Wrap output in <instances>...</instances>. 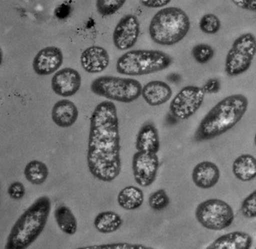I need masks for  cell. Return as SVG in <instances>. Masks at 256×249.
Masks as SVG:
<instances>
[{
	"label": "cell",
	"instance_id": "e575fe53",
	"mask_svg": "<svg viewBox=\"0 0 256 249\" xmlns=\"http://www.w3.org/2000/svg\"><path fill=\"white\" fill-rule=\"evenodd\" d=\"M254 145H256V135H254Z\"/></svg>",
	"mask_w": 256,
	"mask_h": 249
},
{
	"label": "cell",
	"instance_id": "52a82bcc",
	"mask_svg": "<svg viewBox=\"0 0 256 249\" xmlns=\"http://www.w3.org/2000/svg\"><path fill=\"white\" fill-rule=\"evenodd\" d=\"M256 55V37L251 33L242 34L234 41L226 55L224 71L236 77L248 71Z\"/></svg>",
	"mask_w": 256,
	"mask_h": 249
},
{
	"label": "cell",
	"instance_id": "7c38bea8",
	"mask_svg": "<svg viewBox=\"0 0 256 249\" xmlns=\"http://www.w3.org/2000/svg\"><path fill=\"white\" fill-rule=\"evenodd\" d=\"M80 86L82 76L77 70L70 67L58 70L52 77V90L60 97H72L78 92Z\"/></svg>",
	"mask_w": 256,
	"mask_h": 249
},
{
	"label": "cell",
	"instance_id": "9c48e42d",
	"mask_svg": "<svg viewBox=\"0 0 256 249\" xmlns=\"http://www.w3.org/2000/svg\"><path fill=\"white\" fill-rule=\"evenodd\" d=\"M205 93L200 87H184L170 102V113L180 120H187L196 113L203 104Z\"/></svg>",
	"mask_w": 256,
	"mask_h": 249
},
{
	"label": "cell",
	"instance_id": "83f0119b",
	"mask_svg": "<svg viewBox=\"0 0 256 249\" xmlns=\"http://www.w3.org/2000/svg\"><path fill=\"white\" fill-rule=\"evenodd\" d=\"M148 204L152 210L162 211L168 206L170 199L164 189H158L150 195Z\"/></svg>",
	"mask_w": 256,
	"mask_h": 249
},
{
	"label": "cell",
	"instance_id": "7a4b0ae2",
	"mask_svg": "<svg viewBox=\"0 0 256 249\" xmlns=\"http://www.w3.org/2000/svg\"><path fill=\"white\" fill-rule=\"evenodd\" d=\"M248 106V99L242 94L222 99L200 121L194 136L196 140H210L228 131L244 118Z\"/></svg>",
	"mask_w": 256,
	"mask_h": 249
},
{
	"label": "cell",
	"instance_id": "1f68e13d",
	"mask_svg": "<svg viewBox=\"0 0 256 249\" xmlns=\"http://www.w3.org/2000/svg\"><path fill=\"white\" fill-rule=\"evenodd\" d=\"M220 87H221L220 81L216 78H212L206 82L202 88L205 94H212L218 93L220 91Z\"/></svg>",
	"mask_w": 256,
	"mask_h": 249
},
{
	"label": "cell",
	"instance_id": "d4e9b609",
	"mask_svg": "<svg viewBox=\"0 0 256 249\" xmlns=\"http://www.w3.org/2000/svg\"><path fill=\"white\" fill-rule=\"evenodd\" d=\"M126 0H96V10L102 17L113 16L124 7Z\"/></svg>",
	"mask_w": 256,
	"mask_h": 249
},
{
	"label": "cell",
	"instance_id": "8fae6325",
	"mask_svg": "<svg viewBox=\"0 0 256 249\" xmlns=\"http://www.w3.org/2000/svg\"><path fill=\"white\" fill-rule=\"evenodd\" d=\"M140 35V23L134 15H126L121 18L113 33V43L120 51L132 49L137 43Z\"/></svg>",
	"mask_w": 256,
	"mask_h": 249
},
{
	"label": "cell",
	"instance_id": "ac0fdd59",
	"mask_svg": "<svg viewBox=\"0 0 256 249\" xmlns=\"http://www.w3.org/2000/svg\"><path fill=\"white\" fill-rule=\"evenodd\" d=\"M252 243V237L250 234L242 231H233L214 240L208 248L250 249Z\"/></svg>",
	"mask_w": 256,
	"mask_h": 249
},
{
	"label": "cell",
	"instance_id": "8992f818",
	"mask_svg": "<svg viewBox=\"0 0 256 249\" xmlns=\"http://www.w3.org/2000/svg\"><path fill=\"white\" fill-rule=\"evenodd\" d=\"M142 88L136 79L108 76L97 78L90 85L91 91L96 95L122 103L137 100L142 96Z\"/></svg>",
	"mask_w": 256,
	"mask_h": 249
},
{
	"label": "cell",
	"instance_id": "d6a6232c",
	"mask_svg": "<svg viewBox=\"0 0 256 249\" xmlns=\"http://www.w3.org/2000/svg\"><path fill=\"white\" fill-rule=\"evenodd\" d=\"M238 8L256 13V0H232Z\"/></svg>",
	"mask_w": 256,
	"mask_h": 249
},
{
	"label": "cell",
	"instance_id": "4fadbf2b",
	"mask_svg": "<svg viewBox=\"0 0 256 249\" xmlns=\"http://www.w3.org/2000/svg\"><path fill=\"white\" fill-rule=\"evenodd\" d=\"M62 63L64 54L62 50L55 46H49L36 54L32 61V68L38 76H49L58 72Z\"/></svg>",
	"mask_w": 256,
	"mask_h": 249
},
{
	"label": "cell",
	"instance_id": "277c9868",
	"mask_svg": "<svg viewBox=\"0 0 256 249\" xmlns=\"http://www.w3.org/2000/svg\"><path fill=\"white\" fill-rule=\"evenodd\" d=\"M190 18L178 7H166L154 15L149 26L151 40L163 46H172L182 41L190 32Z\"/></svg>",
	"mask_w": 256,
	"mask_h": 249
},
{
	"label": "cell",
	"instance_id": "4dcf8cb0",
	"mask_svg": "<svg viewBox=\"0 0 256 249\" xmlns=\"http://www.w3.org/2000/svg\"><path fill=\"white\" fill-rule=\"evenodd\" d=\"M7 192H8V196L12 199L14 200H20L24 196L26 190H25L23 183L20 182V181H14L10 184Z\"/></svg>",
	"mask_w": 256,
	"mask_h": 249
},
{
	"label": "cell",
	"instance_id": "5b68a950",
	"mask_svg": "<svg viewBox=\"0 0 256 249\" xmlns=\"http://www.w3.org/2000/svg\"><path fill=\"white\" fill-rule=\"evenodd\" d=\"M172 63V57L162 51L133 50L119 58L116 69L124 76H145L166 70Z\"/></svg>",
	"mask_w": 256,
	"mask_h": 249
},
{
	"label": "cell",
	"instance_id": "f1b7e54d",
	"mask_svg": "<svg viewBox=\"0 0 256 249\" xmlns=\"http://www.w3.org/2000/svg\"><path fill=\"white\" fill-rule=\"evenodd\" d=\"M240 211L246 218H256V190L244 199L241 203Z\"/></svg>",
	"mask_w": 256,
	"mask_h": 249
},
{
	"label": "cell",
	"instance_id": "ba28073f",
	"mask_svg": "<svg viewBox=\"0 0 256 249\" xmlns=\"http://www.w3.org/2000/svg\"><path fill=\"white\" fill-rule=\"evenodd\" d=\"M196 217L203 227L210 230H223L234 220L233 208L226 201L209 199L196 207Z\"/></svg>",
	"mask_w": 256,
	"mask_h": 249
},
{
	"label": "cell",
	"instance_id": "d6986e66",
	"mask_svg": "<svg viewBox=\"0 0 256 249\" xmlns=\"http://www.w3.org/2000/svg\"><path fill=\"white\" fill-rule=\"evenodd\" d=\"M136 148L137 151L156 154L160 151V136L152 123H146L140 127L136 137Z\"/></svg>",
	"mask_w": 256,
	"mask_h": 249
},
{
	"label": "cell",
	"instance_id": "484cf974",
	"mask_svg": "<svg viewBox=\"0 0 256 249\" xmlns=\"http://www.w3.org/2000/svg\"><path fill=\"white\" fill-rule=\"evenodd\" d=\"M221 28V22L216 16L206 14L202 16L199 22V29L204 34L214 35L217 34Z\"/></svg>",
	"mask_w": 256,
	"mask_h": 249
},
{
	"label": "cell",
	"instance_id": "5bb4252c",
	"mask_svg": "<svg viewBox=\"0 0 256 249\" xmlns=\"http://www.w3.org/2000/svg\"><path fill=\"white\" fill-rule=\"evenodd\" d=\"M110 64V56L106 49L101 46L86 48L80 55V64L85 72L91 74L106 70Z\"/></svg>",
	"mask_w": 256,
	"mask_h": 249
},
{
	"label": "cell",
	"instance_id": "7402d4cb",
	"mask_svg": "<svg viewBox=\"0 0 256 249\" xmlns=\"http://www.w3.org/2000/svg\"><path fill=\"white\" fill-rule=\"evenodd\" d=\"M94 224L96 230L101 233H112L121 227L122 225V219L120 215L115 211H102L96 216Z\"/></svg>",
	"mask_w": 256,
	"mask_h": 249
},
{
	"label": "cell",
	"instance_id": "f546056e",
	"mask_svg": "<svg viewBox=\"0 0 256 249\" xmlns=\"http://www.w3.org/2000/svg\"><path fill=\"white\" fill-rule=\"evenodd\" d=\"M80 248H100V249H150L151 247L142 244H134L128 242L107 243V244H96V245L86 246Z\"/></svg>",
	"mask_w": 256,
	"mask_h": 249
},
{
	"label": "cell",
	"instance_id": "2e32d148",
	"mask_svg": "<svg viewBox=\"0 0 256 249\" xmlns=\"http://www.w3.org/2000/svg\"><path fill=\"white\" fill-rule=\"evenodd\" d=\"M78 116V109L71 100H59L52 108V121L61 128H68L74 125Z\"/></svg>",
	"mask_w": 256,
	"mask_h": 249
},
{
	"label": "cell",
	"instance_id": "3957f363",
	"mask_svg": "<svg viewBox=\"0 0 256 249\" xmlns=\"http://www.w3.org/2000/svg\"><path fill=\"white\" fill-rule=\"evenodd\" d=\"M52 211V200L44 195L18 218L7 238L5 249H26L44 230Z\"/></svg>",
	"mask_w": 256,
	"mask_h": 249
},
{
	"label": "cell",
	"instance_id": "603a6c76",
	"mask_svg": "<svg viewBox=\"0 0 256 249\" xmlns=\"http://www.w3.org/2000/svg\"><path fill=\"white\" fill-rule=\"evenodd\" d=\"M54 217L58 227L67 235H74L78 230V220L70 207L59 205L54 211Z\"/></svg>",
	"mask_w": 256,
	"mask_h": 249
},
{
	"label": "cell",
	"instance_id": "6da1fadb",
	"mask_svg": "<svg viewBox=\"0 0 256 249\" xmlns=\"http://www.w3.org/2000/svg\"><path fill=\"white\" fill-rule=\"evenodd\" d=\"M118 109L110 100L98 103L90 119L86 163L91 175L103 182L116 179L122 169Z\"/></svg>",
	"mask_w": 256,
	"mask_h": 249
},
{
	"label": "cell",
	"instance_id": "cb8c5ba5",
	"mask_svg": "<svg viewBox=\"0 0 256 249\" xmlns=\"http://www.w3.org/2000/svg\"><path fill=\"white\" fill-rule=\"evenodd\" d=\"M24 175L30 184L41 185L46 182L48 177V167L42 161L31 160L25 166Z\"/></svg>",
	"mask_w": 256,
	"mask_h": 249
},
{
	"label": "cell",
	"instance_id": "e0dca14e",
	"mask_svg": "<svg viewBox=\"0 0 256 249\" xmlns=\"http://www.w3.org/2000/svg\"><path fill=\"white\" fill-rule=\"evenodd\" d=\"M172 88L162 81L148 82L142 88V97L150 106H160L164 104L172 98Z\"/></svg>",
	"mask_w": 256,
	"mask_h": 249
},
{
	"label": "cell",
	"instance_id": "ffe728a7",
	"mask_svg": "<svg viewBox=\"0 0 256 249\" xmlns=\"http://www.w3.org/2000/svg\"><path fill=\"white\" fill-rule=\"evenodd\" d=\"M232 172L239 181H252L256 178V158L248 154L236 157L232 164Z\"/></svg>",
	"mask_w": 256,
	"mask_h": 249
},
{
	"label": "cell",
	"instance_id": "4316f807",
	"mask_svg": "<svg viewBox=\"0 0 256 249\" xmlns=\"http://www.w3.org/2000/svg\"><path fill=\"white\" fill-rule=\"evenodd\" d=\"M215 52L214 49L208 44H198L193 47L192 55L196 62L200 64H205L214 58Z\"/></svg>",
	"mask_w": 256,
	"mask_h": 249
},
{
	"label": "cell",
	"instance_id": "44dd1931",
	"mask_svg": "<svg viewBox=\"0 0 256 249\" xmlns=\"http://www.w3.org/2000/svg\"><path fill=\"white\" fill-rule=\"evenodd\" d=\"M144 201V194L143 190L136 186H127L118 193V205L128 211H132L140 208L143 205Z\"/></svg>",
	"mask_w": 256,
	"mask_h": 249
},
{
	"label": "cell",
	"instance_id": "9a60e30c",
	"mask_svg": "<svg viewBox=\"0 0 256 249\" xmlns=\"http://www.w3.org/2000/svg\"><path fill=\"white\" fill-rule=\"evenodd\" d=\"M220 170L216 163L202 161L196 165L192 173L193 183L200 189H210L220 181Z\"/></svg>",
	"mask_w": 256,
	"mask_h": 249
},
{
	"label": "cell",
	"instance_id": "30bf717a",
	"mask_svg": "<svg viewBox=\"0 0 256 249\" xmlns=\"http://www.w3.org/2000/svg\"><path fill=\"white\" fill-rule=\"evenodd\" d=\"M160 159L156 153L137 151L132 157L133 176L140 187H146L156 179Z\"/></svg>",
	"mask_w": 256,
	"mask_h": 249
},
{
	"label": "cell",
	"instance_id": "836d02e7",
	"mask_svg": "<svg viewBox=\"0 0 256 249\" xmlns=\"http://www.w3.org/2000/svg\"><path fill=\"white\" fill-rule=\"evenodd\" d=\"M172 0H140V4L146 8H162L168 5Z\"/></svg>",
	"mask_w": 256,
	"mask_h": 249
}]
</instances>
